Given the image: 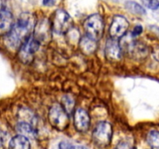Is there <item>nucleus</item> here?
Here are the masks:
<instances>
[{"label":"nucleus","instance_id":"nucleus-1","mask_svg":"<svg viewBox=\"0 0 159 149\" xmlns=\"http://www.w3.org/2000/svg\"><path fill=\"white\" fill-rule=\"evenodd\" d=\"M36 23L35 16L29 12H22L17 22L4 36V43L11 51H18L31 36Z\"/></svg>","mask_w":159,"mask_h":149},{"label":"nucleus","instance_id":"nucleus-2","mask_svg":"<svg viewBox=\"0 0 159 149\" xmlns=\"http://www.w3.org/2000/svg\"><path fill=\"white\" fill-rule=\"evenodd\" d=\"M48 120L51 125L58 131H63L69 124L68 113L61 104L54 103L51 106L48 113Z\"/></svg>","mask_w":159,"mask_h":149},{"label":"nucleus","instance_id":"nucleus-3","mask_svg":"<svg viewBox=\"0 0 159 149\" xmlns=\"http://www.w3.org/2000/svg\"><path fill=\"white\" fill-rule=\"evenodd\" d=\"M113 137V127L111 124L107 121H101L98 123L93 129V142L99 147H107L110 144Z\"/></svg>","mask_w":159,"mask_h":149},{"label":"nucleus","instance_id":"nucleus-4","mask_svg":"<svg viewBox=\"0 0 159 149\" xmlns=\"http://www.w3.org/2000/svg\"><path fill=\"white\" fill-rule=\"evenodd\" d=\"M86 35L96 40H100L104 32V21L99 14L95 13L89 16L84 23Z\"/></svg>","mask_w":159,"mask_h":149},{"label":"nucleus","instance_id":"nucleus-5","mask_svg":"<svg viewBox=\"0 0 159 149\" xmlns=\"http://www.w3.org/2000/svg\"><path fill=\"white\" fill-rule=\"evenodd\" d=\"M52 23L48 18H41L36 22L33 37L40 44H48L52 38Z\"/></svg>","mask_w":159,"mask_h":149},{"label":"nucleus","instance_id":"nucleus-6","mask_svg":"<svg viewBox=\"0 0 159 149\" xmlns=\"http://www.w3.org/2000/svg\"><path fill=\"white\" fill-rule=\"evenodd\" d=\"M53 30L57 34H67L71 29L73 20L65 10L58 9L55 11L52 23Z\"/></svg>","mask_w":159,"mask_h":149},{"label":"nucleus","instance_id":"nucleus-7","mask_svg":"<svg viewBox=\"0 0 159 149\" xmlns=\"http://www.w3.org/2000/svg\"><path fill=\"white\" fill-rule=\"evenodd\" d=\"M40 44L33 35H31L18 50V57L22 63L29 64L34 60V54L40 47Z\"/></svg>","mask_w":159,"mask_h":149},{"label":"nucleus","instance_id":"nucleus-8","mask_svg":"<svg viewBox=\"0 0 159 149\" xmlns=\"http://www.w3.org/2000/svg\"><path fill=\"white\" fill-rule=\"evenodd\" d=\"M130 40H124L121 47L130 56L134 59H143L148 54V49L144 43L133 40L134 37L130 35Z\"/></svg>","mask_w":159,"mask_h":149},{"label":"nucleus","instance_id":"nucleus-9","mask_svg":"<svg viewBox=\"0 0 159 149\" xmlns=\"http://www.w3.org/2000/svg\"><path fill=\"white\" fill-rule=\"evenodd\" d=\"M130 23L127 18L123 16L116 15L113 17L110 26V35L111 38L119 40L126 35L129 29Z\"/></svg>","mask_w":159,"mask_h":149},{"label":"nucleus","instance_id":"nucleus-10","mask_svg":"<svg viewBox=\"0 0 159 149\" xmlns=\"http://www.w3.org/2000/svg\"><path fill=\"white\" fill-rule=\"evenodd\" d=\"M105 55L110 61H117L122 58L123 51L118 40L111 37L107 40L105 47Z\"/></svg>","mask_w":159,"mask_h":149},{"label":"nucleus","instance_id":"nucleus-11","mask_svg":"<svg viewBox=\"0 0 159 149\" xmlns=\"http://www.w3.org/2000/svg\"><path fill=\"white\" fill-rule=\"evenodd\" d=\"M91 119L88 112L82 108H78L74 113V125L77 131L86 132L89 129Z\"/></svg>","mask_w":159,"mask_h":149},{"label":"nucleus","instance_id":"nucleus-12","mask_svg":"<svg viewBox=\"0 0 159 149\" xmlns=\"http://www.w3.org/2000/svg\"><path fill=\"white\" fill-rule=\"evenodd\" d=\"M12 12L5 7L0 9V34H6L13 25Z\"/></svg>","mask_w":159,"mask_h":149},{"label":"nucleus","instance_id":"nucleus-13","mask_svg":"<svg viewBox=\"0 0 159 149\" xmlns=\"http://www.w3.org/2000/svg\"><path fill=\"white\" fill-rule=\"evenodd\" d=\"M97 40L85 35L79 40V48L85 55H91L96 52L97 49Z\"/></svg>","mask_w":159,"mask_h":149},{"label":"nucleus","instance_id":"nucleus-14","mask_svg":"<svg viewBox=\"0 0 159 149\" xmlns=\"http://www.w3.org/2000/svg\"><path fill=\"white\" fill-rule=\"evenodd\" d=\"M9 147L12 149H29L30 147V143L26 136L17 134L10 140Z\"/></svg>","mask_w":159,"mask_h":149},{"label":"nucleus","instance_id":"nucleus-15","mask_svg":"<svg viewBox=\"0 0 159 149\" xmlns=\"http://www.w3.org/2000/svg\"><path fill=\"white\" fill-rule=\"evenodd\" d=\"M16 130L19 134H22L28 137H34L36 135V129L30 123L25 120L18 122L16 126Z\"/></svg>","mask_w":159,"mask_h":149},{"label":"nucleus","instance_id":"nucleus-16","mask_svg":"<svg viewBox=\"0 0 159 149\" xmlns=\"http://www.w3.org/2000/svg\"><path fill=\"white\" fill-rule=\"evenodd\" d=\"M126 9L128 11H130L131 13L136 14V15L143 16L146 14V10L143 6L138 4L136 2L128 1L125 3Z\"/></svg>","mask_w":159,"mask_h":149},{"label":"nucleus","instance_id":"nucleus-17","mask_svg":"<svg viewBox=\"0 0 159 149\" xmlns=\"http://www.w3.org/2000/svg\"><path fill=\"white\" fill-rule=\"evenodd\" d=\"M147 142L151 147L159 149V131L152 130L147 135Z\"/></svg>","mask_w":159,"mask_h":149},{"label":"nucleus","instance_id":"nucleus-18","mask_svg":"<svg viewBox=\"0 0 159 149\" xmlns=\"http://www.w3.org/2000/svg\"><path fill=\"white\" fill-rule=\"evenodd\" d=\"M61 106L64 107L65 111L69 114L72 112L75 106V99L70 95H65L61 99Z\"/></svg>","mask_w":159,"mask_h":149},{"label":"nucleus","instance_id":"nucleus-19","mask_svg":"<svg viewBox=\"0 0 159 149\" xmlns=\"http://www.w3.org/2000/svg\"><path fill=\"white\" fill-rule=\"evenodd\" d=\"M143 6L152 10L159 9V0H141Z\"/></svg>","mask_w":159,"mask_h":149},{"label":"nucleus","instance_id":"nucleus-20","mask_svg":"<svg viewBox=\"0 0 159 149\" xmlns=\"http://www.w3.org/2000/svg\"><path fill=\"white\" fill-rule=\"evenodd\" d=\"M59 147L63 149H68V148H85V147L83 146H76L72 144L71 143L69 142H65V141H62L59 144Z\"/></svg>","mask_w":159,"mask_h":149},{"label":"nucleus","instance_id":"nucleus-21","mask_svg":"<svg viewBox=\"0 0 159 149\" xmlns=\"http://www.w3.org/2000/svg\"><path fill=\"white\" fill-rule=\"evenodd\" d=\"M143 32V26L141 25H137L136 26H134L133 31H132L131 34L130 35L133 37H136L138 36L141 35Z\"/></svg>","mask_w":159,"mask_h":149},{"label":"nucleus","instance_id":"nucleus-22","mask_svg":"<svg viewBox=\"0 0 159 149\" xmlns=\"http://www.w3.org/2000/svg\"><path fill=\"white\" fill-rule=\"evenodd\" d=\"M130 144H132V143H130V141H128V140H123V141L120 142L119 144L116 146V147H118V148H128V147H132Z\"/></svg>","mask_w":159,"mask_h":149},{"label":"nucleus","instance_id":"nucleus-23","mask_svg":"<svg viewBox=\"0 0 159 149\" xmlns=\"http://www.w3.org/2000/svg\"><path fill=\"white\" fill-rule=\"evenodd\" d=\"M7 137H6V133L0 132V147H3L4 144L6 142Z\"/></svg>","mask_w":159,"mask_h":149},{"label":"nucleus","instance_id":"nucleus-24","mask_svg":"<svg viewBox=\"0 0 159 149\" xmlns=\"http://www.w3.org/2000/svg\"><path fill=\"white\" fill-rule=\"evenodd\" d=\"M53 0H43V6H49L50 3Z\"/></svg>","mask_w":159,"mask_h":149}]
</instances>
